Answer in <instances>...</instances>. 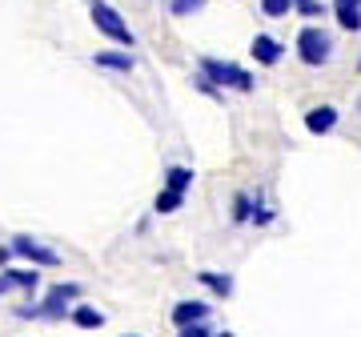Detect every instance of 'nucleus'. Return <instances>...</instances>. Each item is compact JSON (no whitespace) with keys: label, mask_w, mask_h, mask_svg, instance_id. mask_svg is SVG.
<instances>
[{"label":"nucleus","mask_w":361,"mask_h":337,"mask_svg":"<svg viewBox=\"0 0 361 337\" xmlns=\"http://www.w3.org/2000/svg\"><path fill=\"white\" fill-rule=\"evenodd\" d=\"M217 337H233V333H217Z\"/></svg>","instance_id":"nucleus-23"},{"label":"nucleus","mask_w":361,"mask_h":337,"mask_svg":"<svg viewBox=\"0 0 361 337\" xmlns=\"http://www.w3.org/2000/svg\"><path fill=\"white\" fill-rule=\"evenodd\" d=\"M249 52L257 56V65H277V61L285 56V49H281V44H277L273 37H265V32H257V37H253Z\"/></svg>","instance_id":"nucleus-7"},{"label":"nucleus","mask_w":361,"mask_h":337,"mask_svg":"<svg viewBox=\"0 0 361 337\" xmlns=\"http://www.w3.org/2000/svg\"><path fill=\"white\" fill-rule=\"evenodd\" d=\"M180 337H213L205 329V321H197V325H185V329H180Z\"/></svg>","instance_id":"nucleus-20"},{"label":"nucleus","mask_w":361,"mask_h":337,"mask_svg":"<svg viewBox=\"0 0 361 337\" xmlns=\"http://www.w3.org/2000/svg\"><path fill=\"white\" fill-rule=\"evenodd\" d=\"M334 16H337V25L341 28L357 32L361 28V0H334Z\"/></svg>","instance_id":"nucleus-9"},{"label":"nucleus","mask_w":361,"mask_h":337,"mask_svg":"<svg viewBox=\"0 0 361 337\" xmlns=\"http://www.w3.org/2000/svg\"><path fill=\"white\" fill-rule=\"evenodd\" d=\"M293 8H297L301 16H322V13H325L322 0H293Z\"/></svg>","instance_id":"nucleus-19"},{"label":"nucleus","mask_w":361,"mask_h":337,"mask_svg":"<svg viewBox=\"0 0 361 337\" xmlns=\"http://www.w3.org/2000/svg\"><path fill=\"white\" fill-rule=\"evenodd\" d=\"M329 52H334L329 32H322V28H313V25H305L301 32H297V56H301L310 68L325 65V61H329Z\"/></svg>","instance_id":"nucleus-2"},{"label":"nucleus","mask_w":361,"mask_h":337,"mask_svg":"<svg viewBox=\"0 0 361 337\" xmlns=\"http://www.w3.org/2000/svg\"><path fill=\"white\" fill-rule=\"evenodd\" d=\"M80 298V289L68 281V286H52L40 301V317H49V321H61V317H73V301Z\"/></svg>","instance_id":"nucleus-4"},{"label":"nucleus","mask_w":361,"mask_h":337,"mask_svg":"<svg viewBox=\"0 0 361 337\" xmlns=\"http://www.w3.org/2000/svg\"><path fill=\"white\" fill-rule=\"evenodd\" d=\"M73 321H77L80 329H101L104 313L97 310V305H73Z\"/></svg>","instance_id":"nucleus-12"},{"label":"nucleus","mask_w":361,"mask_h":337,"mask_svg":"<svg viewBox=\"0 0 361 337\" xmlns=\"http://www.w3.org/2000/svg\"><path fill=\"white\" fill-rule=\"evenodd\" d=\"M92 25L101 28V32H104L109 40H116V44H125V49H133V44H137V37H133V32H129V25L121 20V13H116V8H109L104 0H92Z\"/></svg>","instance_id":"nucleus-3"},{"label":"nucleus","mask_w":361,"mask_h":337,"mask_svg":"<svg viewBox=\"0 0 361 337\" xmlns=\"http://www.w3.org/2000/svg\"><path fill=\"white\" fill-rule=\"evenodd\" d=\"M253 209H257V205H253V201L241 193L237 201H233V221H253Z\"/></svg>","instance_id":"nucleus-17"},{"label":"nucleus","mask_w":361,"mask_h":337,"mask_svg":"<svg viewBox=\"0 0 361 337\" xmlns=\"http://www.w3.org/2000/svg\"><path fill=\"white\" fill-rule=\"evenodd\" d=\"M13 253H16L13 245H4V249H0V265H8V257H13Z\"/></svg>","instance_id":"nucleus-22"},{"label":"nucleus","mask_w":361,"mask_h":337,"mask_svg":"<svg viewBox=\"0 0 361 337\" xmlns=\"http://www.w3.org/2000/svg\"><path fill=\"white\" fill-rule=\"evenodd\" d=\"M205 317H209V305H205V301H177V305H173V325H177V329L205 321Z\"/></svg>","instance_id":"nucleus-6"},{"label":"nucleus","mask_w":361,"mask_h":337,"mask_svg":"<svg viewBox=\"0 0 361 337\" xmlns=\"http://www.w3.org/2000/svg\"><path fill=\"white\" fill-rule=\"evenodd\" d=\"M269 221H273V209H253V225H269Z\"/></svg>","instance_id":"nucleus-21"},{"label":"nucleus","mask_w":361,"mask_h":337,"mask_svg":"<svg viewBox=\"0 0 361 337\" xmlns=\"http://www.w3.org/2000/svg\"><path fill=\"white\" fill-rule=\"evenodd\" d=\"M201 73H205L217 89H237V92H253V77H249L241 65H229V61H213V56H201Z\"/></svg>","instance_id":"nucleus-1"},{"label":"nucleus","mask_w":361,"mask_h":337,"mask_svg":"<svg viewBox=\"0 0 361 337\" xmlns=\"http://www.w3.org/2000/svg\"><path fill=\"white\" fill-rule=\"evenodd\" d=\"M13 249H16V257H25L32 261V265H44V269H52V265H61V253L49 245H40V241H32V237H13Z\"/></svg>","instance_id":"nucleus-5"},{"label":"nucleus","mask_w":361,"mask_h":337,"mask_svg":"<svg viewBox=\"0 0 361 337\" xmlns=\"http://www.w3.org/2000/svg\"><path fill=\"white\" fill-rule=\"evenodd\" d=\"M8 273V281H13L16 289H28V293H32V289L40 286V273L37 269H4Z\"/></svg>","instance_id":"nucleus-14"},{"label":"nucleus","mask_w":361,"mask_h":337,"mask_svg":"<svg viewBox=\"0 0 361 337\" xmlns=\"http://www.w3.org/2000/svg\"><path fill=\"white\" fill-rule=\"evenodd\" d=\"M169 8H173V16H197L205 8V0H173Z\"/></svg>","instance_id":"nucleus-16"},{"label":"nucleus","mask_w":361,"mask_h":337,"mask_svg":"<svg viewBox=\"0 0 361 337\" xmlns=\"http://www.w3.org/2000/svg\"><path fill=\"white\" fill-rule=\"evenodd\" d=\"M92 65L97 68H113V73H133V56H125V52H97Z\"/></svg>","instance_id":"nucleus-11"},{"label":"nucleus","mask_w":361,"mask_h":337,"mask_svg":"<svg viewBox=\"0 0 361 337\" xmlns=\"http://www.w3.org/2000/svg\"><path fill=\"white\" fill-rule=\"evenodd\" d=\"M189 185H193V168L185 165H173L165 173V189H177V193H189Z\"/></svg>","instance_id":"nucleus-13"},{"label":"nucleus","mask_w":361,"mask_h":337,"mask_svg":"<svg viewBox=\"0 0 361 337\" xmlns=\"http://www.w3.org/2000/svg\"><path fill=\"white\" fill-rule=\"evenodd\" d=\"M334 125H337V109L334 104H317V109L305 113V129L310 133H329Z\"/></svg>","instance_id":"nucleus-8"},{"label":"nucleus","mask_w":361,"mask_h":337,"mask_svg":"<svg viewBox=\"0 0 361 337\" xmlns=\"http://www.w3.org/2000/svg\"><path fill=\"white\" fill-rule=\"evenodd\" d=\"M180 201H185V193H177V189H165V193H157V213H173V209H180Z\"/></svg>","instance_id":"nucleus-15"},{"label":"nucleus","mask_w":361,"mask_h":337,"mask_svg":"<svg viewBox=\"0 0 361 337\" xmlns=\"http://www.w3.org/2000/svg\"><path fill=\"white\" fill-rule=\"evenodd\" d=\"M293 0H261V13L265 16H289Z\"/></svg>","instance_id":"nucleus-18"},{"label":"nucleus","mask_w":361,"mask_h":337,"mask_svg":"<svg viewBox=\"0 0 361 337\" xmlns=\"http://www.w3.org/2000/svg\"><path fill=\"white\" fill-rule=\"evenodd\" d=\"M197 281L205 289H213L217 298H233V277L229 273H213V269H205V273H197Z\"/></svg>","instance_id":"nucleus-10"},{"label":"nucleus","mask_w":361,"mask_h":337,"mask_svg":"<svg viewBox=\"0 0 361 337\" xmlns=\"http://www.w3.org/2000/svg\"><path fill=\"white\" fill-rule=\"evenodd\" d=\"M357 109H361V101H357Z\"/></svg>","instance_id":"nucleus-24"}]
</instances>
